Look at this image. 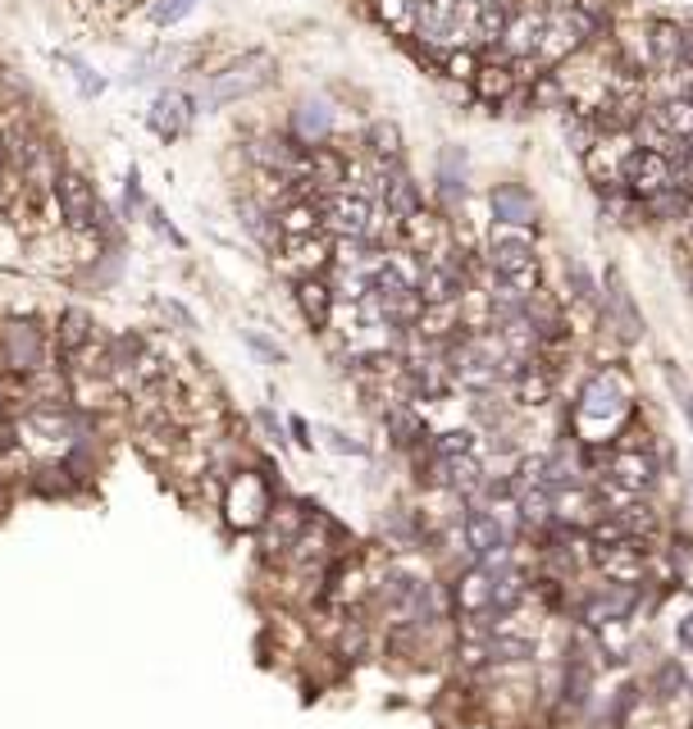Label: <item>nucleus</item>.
Returning <instances> with one entry per match:
<instances>
[{
	"instance_id": "nucleus-1",
	"label": "nucleus",
	"mask_w": 693,
	"mask_h": 729,
	"mask_svg": "<svg viewBox=\"0 0 693 729\" xmlns=\"http://www.w3.org/2000/svg\"><path fill=\"white\" fill-rule=\"evenodd\" d=\"M538 228H516V224H493L489 232V274L493 283H506L521 297L543 292V265L534 255Z\"/></svg>"
},
{
	"instance_id": "nucleus-2",
	"label": "nucleus",
	"mask_w": 693,
	"mask_h": 729,
	"mask_svg": "<svg viewBox=\"0 0 693 729\" xmlns=\"http://www.w3.org/2000/svg\"><path fill=\"white\" fill-rule=\"evenodd\" d=\"M625 415H630V379L616 370V364H602V370H594L580 387V420L611 429V425H621Z\"/></svg>"
},
{
	"instance_id": "nucleus-3",
	"label": "nucleus",
	"mask_w": 693,
	"mask_h": 729,
	"mask_svg": "<svg viewBox=\"0 0 693 729\" xmlns=\"http://www.w3.org/2000/svg\"><path fill=\"white\" fill-rule=\"evenodd\" d=\"M270 83H274V56H265V50H247L242 60H234L228 69H219V73L211 77V87L201 92V106H211V110L234 106V100L261 92V87H270Z\"/></svg>"
},
{
	"instance_id": "nucleus-4",
	"label": "nucleus",
	"mask_w": 693,
	"mask_h": 729,
	"mask_svg": "<svg viewBox=\"0 0 693 729\" xmlns=\"http://www.w3.org/2000/svg\"><path fill=\"white\" fill-rule=\"evenodd\" d=\"M320 215H324V228L333 232V238H374L379 242V205L361 192H324L320 196Z\"/></svg>"
},
{
	"instance_id": "nucleus-5",
	"label": "nucleus",
	"mask_w": 693,
	"mask_h": 729,
	"mask_svg": "<svg viewBox=\"0 0 693 729\" xmlns=\"http://www.w3.org/2000/svg\"><path fill=\"white\" fill-rule=\"evenodd\" d=\"M50 196H56V211H60L64 228H73V232H96L100 224H106L100 196H96V188L83 174L60 169L56 178H50Z\"/></svg>"
},
{
	"instance_id": "nucleus-6",
	"label": "nucleus",
	"mask_w": 693,
	"mask_h": 729,
	"mask_svg": "<svg viewBox=\"0 0 693 729\" xmlns=\"http://www.w3.org/2000/svg\"><path fill=\"white\" fill-rule=\"evenodd\" d=\"M274 511V492L265 483V475H255V470H242L228 479L224 488V515H228V525L234 529H261L265 519Z\"/></svg>"
},
{
	"instance_id": "nucleus-7",
	"label": "nucleus",
	"mask_w": 693,
	"mask_h": 729,
	"mask_svg": "<svg viewBox=\"0 0 693 729\" xmlns=\"http://www.w3.org/2000/svg\"><path fill=\"white\" fill-rule=\"evenodd\" d=\"M638 151L634 133H598V142L584 151V169H588V182H594L598 192L607 188H621L625 182V160Z\"/></svg>"
},
{
	"instance_id": "nucleus-8",
	"label": "nucleus",
	"mask_w": 693,
	"mask_h": 729,
	"mask_svg": "<svg viewBox=\"0 0 693 729\" xmlns=\"http://www.w3.org/2000/svg\"><path fill=\"white\" fill-rule=\"evenodd\" d=\"M625 188H630L638 201H653V196H661V192H671V188H676V160H666V155L638 146L630 160H625Z\"/></svg>"
},
{
	"instance_id": "nucleus-9",
	"label": "nucleus",
	"mask_w": 693,
	"mask_h": 729,
	"mask_svg": "<svg viewBox=\"0 0 693 729\" xmlns=\"http://www.w3.org/2000/svg\"><path fill=\"white\" fill-rule=\"evenodd\" d=\"M0 364L14 374H33L46 364V333L33 324H5L0 328Z\"/></svg>"
},
{
	"instance_id": "nucleus-10",
	"label": "nucleus",
	"mask_w": 693,
	"mask_h": 729,
	"mask_svg": "<svg viewBox=\"0 0 693 729\" xmlns=\"http://www.w3.org/2000/svg\"><path fill=\"white\" fill-rule=\"evenodd\" d=\"M602 328H611L621 343H638L644 337V315H638V306L630 297V288L621 283V274H607V297H602Z\"/></svg>"
},
{
	"instance_id": "nucleus-11",
	"label": "nucleus",
	"mask_w": 693,
	"mask_h": 729,
	"mask_svg": "<svg viewBox=\"0 0 693 729\" xmlns=\"http://www.w3.org/2000/svg\"><path fill=\"white\" fill-rule=\"evenodd\" d=\"M598 475L616 479L621 488L638 492V498H648L653 483H657V456H653V452H638V447H616Z\"/></svg>"
},
{
	"instance_id": "nucleus-12",
	"label": "nucleus",
	"mask_w": 693,
	"mask_h": 729,
	"mask_svg": "<svg viewBox=\"0 0 693 729\" xmlns=\"http://www.w3.org/2000/svg\"><path fill=\"white\" fill-rule=\"evenodd\" d=\"M525 83H529V77L516 73L511 64H502V60H483L479 73H475V83H470V92H475V100H483V106L502 110V106H511V100H516V92H521Z\"/></svg>"
},
{
	"instance_id": "nucleus-13",
	"label": "nucleus",
	"mask_w": 693,
	"mask_h": 729,
	"mask_svg": "<svg viewBox=\"0 0 693 729\" xmlns=\"http://www.w3.org/2000/svg\"><path fill=\"white\" fill-rule=\"evenodd\" d=\"M489 211L493 224H516V228H538V196L525 188V182H498L489 192Z\"/></svg>"
},
{
	"instance_id": "nucleus-14",
	"label": "nucleus",
	"mask_w": 693,
	"mask_h": 729,
	"mask_svg": "<svg viewBox=\"0 0 693 729\" xmlns=\"http://www.w3.org/2000/svg\"><path fill=\"white\" fill-rule=\"evenodd\" d=\"M594 565L602 570V575L611 584H644L648 579V557L644 547H638L634 538L630 542H616V547H594Z\"/></svg>"
},
{
	"instance_id": "nucleus-15",
	"label": "nucleus",
	"mask_w": 693,
	"mask_h": 729,
	"mask_svg": "<svg viewBox=\"0 0 693 729\" xmlns=\"http://www.w3.org/2000/svg\"><path fill=\"white\" fill-rule=\"evenodd\" d=\"M192 115H196V110H192V100H188L183 92H160L156 100H151L146 123H151V133H156L160 142H174V138L188 133Z\"/></svg>"
},
{
	"instance_id": "nucleus-16",
	"label": "nucleus",
	"mask_w": 693,
	"mask_h": 729,
	"mask_svg": "<svg viewBox=\"0 0 693 729\" xmlns=\"http://www.w3.org/2000/svg\"><path fill=\"white\" fill-rule=\"evenodd\" d=\"M543 23H548V14H538V10L511 14L506 37H502V50H493V56H506V60H534L538 37H543Z\"/></svg>"
},
{
	"instance_id": "nucleus-17",
	"label": "nucleus",
	"mask_w": 693,
	"mask_h": 729,
	"mask_svg": "<svg viewBox=\"0 0 693 729\" xmlns=\"http://www.w3.org/2000/svg\"><path fill=\"white\" fill-rule=\"evenodd\" d=\"M466 547L475 552V561H489V557L506 552V529H502V519L489 506H475L466 515Z\"/></svg>"
},
{
	"instance_id": "nucleus-18",
	"label": "nucleus",
	"mask_w": 693,
	"mask_h": 729,
	"mask_svg": "<svg viewBox=\"0 0 693 729\" xmlns=\"http://www.w3.org/2000/svg\"><path fill=\"white\" fill-rule=\"evenodd\" d=\"M580 46H584V37L571 28V19H566V14H548L543 37H538V50H534V60H538V64H566Z\"/></svg>"
},
{
	"instance_id": "nucleus-19",
	"label": "nucleus",
	"mask_w": 693,
	"mask_h": 729,
	"mask_svg": "<svg viewBox=\"0 0 693 729\" xmlns=\"http://www.w3.org/2000/svg\"><path fill=\"white\" fill-rule=\"evenodd\" d=\"M297 306H301V315L311 328H324L333 320V306H338V297H333V283L324 274H311V278H297V288H292Z\"/></svg>"
},
{
	"instance_id": "nucleus-20",
	"label": "nucleus",
	"mask_w": 693,
	"mask_h": 729,
	"mask_svg": "<svg viewBox=\"0 0 693 729\" xmlns=\"http://www.w3.org/2000/svg\"><path fill=\"white\" fill-rule=\"evenodd\" d=\"M328 260H333V242H324L320 232H315V238H284V265H288L297 278L320 274Z\"/></svg>"
},
{
	"instance_id": "nucleus-21",
	"label": "nucleus",
	"mask_w": 693,
	"mask_h": 729,
	"mask_svg": "<svg viewBox=\"0 0 693 729\" xmlns=\"http://www.w3.org/2000/svg\"><path fill=\"white\" fill-rule=\"evenodd\" d=\"M493 579H498V570L475 561V570H466V579L456 584V607L466 616H489L493 611Z\"/></svg>"
},
{
	"instance_id": "nucleus-22",
	"label": "nucleus",
	"mask_w": 693,
	"mask_h": 729,
	"mask_svg": "<svg viewBox=\"0 0 693 729\" xmlns=\"http://www.w3.org/2000/svg\"><path fill=\"white\" fill-rule=\"evenodd\" d=\"M324 228V215H320V196H288L284 211H278V232L284 238H315Z\"/></svg>"
},
{
	"instance_id": "nucleus-23",
	"label": "nucleus",
	"mask_w": 693,
	"mask_h": 729,
	"mask_svg": "<svg viewBox=\"0 0 693 729\" xmlns=\"http://www.w3.org/2000/svg\"><path fill=\"white\" fill-rule=\"evenodd\" d=\"M634 597H638L634 584H611V593H598V597H588V602H584V620H588V624H616V620H625V616L634 611Z\"/></svg>"
},
{
	"instance_id": "nucleus-24",
	"label": "nucleus",
	"mask_w": 693,
	"mask_h": 729,
	"mask_svg": "<svg viewBox=\"0 0 693 729\" xmlns=\"http://www.w3.org/2000/svg\"><path fill=\"white\" fill-rule=\"evenodd\" d=\"M92 343H96V320L87 315V310H64L60 324H56V347L64 356H83Z\"/></svg>"
},
{
	"instance_id": "nucleus-25",
	"label": "nucleus",
	"mask_w": 693,
	"mask_h": 729,
	"mask_svg": "<svg viewBox=\"0 0 693 729\" xmlns=\"http://www.w3.org/2000/svg\"><path fill=\"white\" fill-rule=\"evenodd\" d=\"M292 133L306 146H320L333 133V110L324 106V100H301V106L292 110Z\"/></svg>"
},
{
	"instance_id": "nucleus-26",
	"label": "nucleus",
	"mask_w": 693,
	"mask_h": 729,
	"mask_svg": "<svg viewBox=\"0 0 693 729\" xmlns=\"http://www.w3.org/2000/svg\"><path fill=\"white\" fill-rule=\"evenodd\" d=\"M379 23L389 28L393 37H416L420 33V0H370Z\"/></svg>"
},
{
	"instance_id": "nucleus-27",
	"label": "nucleus",
	"mask_w": 693,
	"mask_h": 729,
	"mask_svg": "<svg viewBox=\"0 0 693 729\" xmlns=\"http://www.w3.org/2000/svg\"><path fill=\"white\" fill-rule=\"evenodd\" d=\"M648 60L661 73L680 69V28L676 23H648Z\"/></svg>"
},
{
	"instance_id": "nucleus-28",
	"label": "nucleus",
	"mask_w": 693,
	"mask_h": 729,
	"mask_svg": "<svg viewBox=\"0 0 693 729\" xmlns=\"http://www.w3.org/2000/svg\"><path fill=\"white\" fill-rule=\"evenodd\" d=\"M534 653H538L534 634H511L506 624H502V630H493V634H489V657H493V661L516 666V661H529Z\"/></svg>"
},
{
	"instance_id": "nucleus-29",
	"label": "nucleus",
	"mask_w": 693,
	"mask_h": 729,
	"mask_svg": "<svg viewBox=\"0 0 693 729\" xmlns=\"http://www.w3.org/2000/svg\"><path fill=\"white\" fill-rule=\"evenodd\" d=\"M657 119L666 123V133L676 142H689L693 138V96H666L657 106Z\"/></svg>"
},
{
	"instance_id": "nucleus-30",
	"label": "nucleus",
	"mask_w": 693,
	"mask_h": 729,
	"mask_svg": "<svg viewBox=\"0 0 693 729\" xmlns=\"http://www.w3.org/2000/svg\"><path fill=\"white\" fill-rule=\"evenodd\" d=\"M416 328H420V337H429V343H447V337L461 328L456 306H425L420 320H416Z\"/></svg>"
},
{
	"instance_id": "nucleus-31",
	"label": "nucleus",
	"mask_w": 693,
	"mask_h": 729,
	"mask_svg": "<svg viewBox=\"0 0 693 729\" xmlns=\"http://www.w3.org/2000/svg\"><path fill=\"white\" fill-rule=\"evenodd\" d=\"M461 151H447L443 160H439V196L447 201V205H461L466 201V174H461Z\"/></svg>"
},
{
	"instance_id": "nucleus-32",
	"label": "nucleus",
	"mask_w": 693,
	"mask_h": 729,
	"mask_svg": "<svg viewBox=\"0 0 693 729\" xmlns=\"http://www.w3.org/2000/svg\"><path fill=\"white\" fill-rule=\"evenodd\" d=\"M370 155L379 165H397V155H402V133H397V123H370Z\"/></svg>"
},
{
	"instance_id": "nucleus-33",
	"label": "nucleus",
	"mask_w": 693,
	"mask_h": 729,
	"mask_svg": "<svg viewBox=\"0 0 693 729\" xmlns=\"http://www.w3.org/2000/svg\"><path fill=\"white\" fill-rule=\"evenodd\" d=\"M479 64H483V56H479L475 46H456V50H447V56H443V73L452 77V83H475Z\"/></svg>"
},
{
	"instance_id": "nucleus-34",
	"label": "nucleus",
	"mask_w": 693,
	"mask_h": 729,
	"mask_svg": "<svg viewBox=\"0 0 693 729\" xmlns=\"http://www.w3.org/2000/svg\"><path fill=\"white\" fill-rule=\"evenodd\" d=\"M196 10V0H151V23H156V28H174V23H183L188 14Z\"/></svg>"
},
{
	"instance_id": "nucleus-35",
	"label": "nucleus",
	"mask_w": 693,
	"mask_h": 729,
	"mask_svg": "<svg viewBox=\"0 0 693 729\" xmlns=\"http://www.w3.org/2000/svg\"><path fill=\"white\" fill-rule=\"evenodd\" d=\"M433 456H439V461L475 456V433H466V429H452V433H443V438H433Z\"/></svg>"
},
{
	"instance_id": "nucleus-36",
	"label": "nucleus",
	"mask_w": 693,
	"mask_h": 729,
	"mask_svg": "<svg viewBox=\"0 0 693 729\" xmlns=\"http://www.w3.org/2000/svg\"><path fill=\"white\" fill-rule=\"evenodd\" d=\"M389 429H393V438L402 442V447H410V442H420V438H425L420 420H416V415H410L406 406H393V410H389Z\"/></svg>"
},
{
	"instance_id": "nucleus-37",
	"label": "nucleus",
	"mask_w": 693,
	"mask_h": 729,
	"mask_svg": "<svg viewBox=\"0 0 693 729\" xmlns=\"http://www.w3.org/2000/svg\"><path fill=\"white\" fill-rule=\"evenodd\" d=\"M666 383H671V393H676V406H680L684 425H689V433H693V393H689V383H684V374L676 370V364H666Z\"/></svg>"
},
{
	"instance_id": "nucleus-38",
	"label": "nucleus",
	"mask_w": 693,
	"mask_h": 729,
	"mask_svg": "<svg viewBox=\"0 0 693 729\" xmlns=\"http://www.w3.org/2000/svg\"><path fill=\"white\" fill-rule=\"evenodd\" d=\"M60 64H69L73 69V77H79V92L83 96H100V92H106V83H100V77L83 64V60H73V56H60Z\"/></svg>"
},
{
	"instance_id": "nucleus-39",
	"label": "nucleus",
	"mask_w": 693,
	"mask_h": 729,
	"mask_svg": "<svg viewBox=\"0 0 693 729\" xmlns=\"http://www.w3.org/2000/svg\"><path fill=\"white\" fill-rule=\"evenodd\" d=\"M566 274H571V288H575V297L580 301H588V306H598V283H594V274H584V265H566Z\"/></svg>"
},
{
	"instance_id": "nucleus-40",
	"label": "nucleus",
	"mask_w": 693,
	"mask_h": 729,
	"mask_svg": "<svg viewBox=\"0 0 693 729\" xmlns=\"http://www.w3.org/2000/svg\"><path fill=\"white\" fill-rule=\"evenodd\" d=\"M689 693V684H684V674L676 670V666H666V670H657V697H676V693Z\"/></svg>"
},
{
	"instance_id": "nucleus-41",
	"label": "nucleus",
	"mask_w": 693,
	"mask_h": 729,
	"mask_svg": "<svg viewBox=\"0 0 693 729\" xmlns=\"http://www.w3.org/2000/svg\"><path fill=\"white\" fill-rule=\"evenodd\" d=\"M142 205V178H138V169H128V188H123V215H133Z\"/></svg>"
},
{
	"instance_id": "nucleus-42",
	"label": "nucleus",
	"mask_w": 693,
	"mask_h": 729,
	"mask_svg": "<svg viewBox=\"0 0 693 729\" xmlns=\"http://www.w3.org/2000/svg\"><path fill=\"white\" fill-rule=\"evenodd\" d=\"M676 638H680V647H684V653H693V607L676 620Z\"/></svg>"
},
{
	"instance_id": "nucleus-43",
	"label": "nucleus",
	"mask_w": 693,
	"mask_h": 729,
	"mask_svg": "<svg viewBox=\"0 0 693 729\" xmlns=\"http://www.w3.org/2000/svg\"><path fill=\"white\" fill-rule=\"evenodd\" d=\"M328 447H333V452H347V456H361V452H366L361 442H351L347 433H328Z\"/></svg>"
},
{
	"instance_id": "nucleus-44",
	"label": "nucleus",
	"mask_w": 693,
	"mask_h": 729,
	"mask_svg": "<svg viewBox=\"0 0 693 729\" xmlns=\"http://www.w3.org/2000/svg\"><path fill=\"white\" fill-rule=\"evenodd\" d=\"M680 64L693 69V23H689V28H680Z\"/></svg>"
},
{
	"instance_id": "nucleus-45",
	"label": "nucleus",
	"mask_w": 693,
	"mask_h": 729,
	"mask_svg": "<svg viewBox=\"0 0 693 729\" xmlns=\"http://www.w3.org/2000/svg\"><path fill=\"white\" fill-rule=\"evenodd\" d=\"M14 447H19V429L0 420V456H5V452H14Z\"/></svg>"
},
{
	"instance_id": "nucleus-46",
	"label": "nucleus",
	"mask_w": 693,
	"mask_h": 729,
	"mask_svg": "<svg viewBox=\"0 0 693 729\" xmlns=\"http://www.w3.org/2000/svg\"><path fill=\"white\" fill-rule=\"evenodd\" d=\"M247 343H251L255 351H261V356H270V360H284V351H278L274 343H265V337H255V333H247Z\"/></svg>"
},
{
	"instance_id": "nucleus-47",
	"label": "nucleus",
	"mask_w": 693,
	"mask_h": 729,
	"mask_svg": "<svg viewBox=\"0 0 693 729\" xmlns=\"http://www.w3.org/2000/svg\"><path fill=\"white\" fill-rule=\"evenodd\" d=\"M5 178H10V160H5V146H0V188H5Z\"/></svg>"
},
{
	"instance_id": "nucleus-48",
	"label": "nucleus",
	"mask_w": 693,
	"mask_h": 729,
	"mask_svg": "<svg viewBox=\"0 0 693 729\" xmlns=\"http://www.w3.org/2000/svg\"><path fill=\"white\" fill-rule=\"evenodd\" d=\"M684 160H689V165H693V138H689V142H684Z\"/></svg>"
},
{
	"instance_id": "nucleus-49",
	"label": "nucleus",
	"mask_w": 693,
	"mask_h": 729,
	"mask_svg": "<svg viewBox=\"0 0 693 729\" xmlns=\"http://www.w3.org/2000/svg\"><path fill=\"white\" fill-rule=\"evenodd\" d=\"M689 697H693V680H689Z\"/></svg>"
},
{
	"instance_id": "nucleus-50",
	"label": "nucleus",
	"mask_w": 693,
	"mask_h": 729,
	"mask_svg": "<svg viewBox=\"0 0 693 729\" xmlns=\"http://www.w3.org/2000/svg\"><path fill=\"white\" fill-rule=\"evenodd\" d=\"M689 96H693V87H689Z\"/></svg>"
}]
</instances>
